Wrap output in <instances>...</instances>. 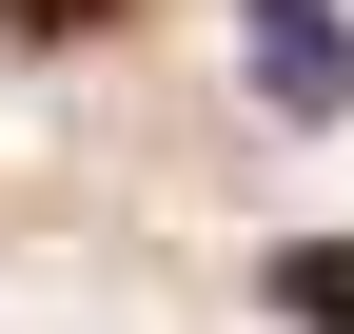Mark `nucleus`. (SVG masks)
Segmentation results:
<instances>
[{
	"label": "nucleus",
	"instance_id": "f03ea898",
	"mask_svg": "<svg viewBox=\"0 0 354 334\" xmlns=\"http://www.w3.org/2000/svg\"><path fill=\"white\" fill-rule=\"evenodd\" d=\"M276 315H295V334H354V256H335V236H295V256H276Z\"/></svg>",
	"mask_w": 354,
	"mask_h": 334
},
{
	"label": "nucleus",
	"instance_id": "7ed1b4c3",
	"mask_svg": "<svg viewBox=\"0 0 354 334\" xmlns=\"http://www.w3.org/2000/svg\"><path fill=\"white\" fill-rule=\"evenodd\" d=\"M118 0H0V39H99Z\"/></svg>",
	"mask_w": 354,
	"mask_h": 334
},
{
	"label": "nucleus",
	"instance_id": "f257e3e1",
	"mask_svg": "<svg viewBox=\"0 0 354 334\" xmlns=\"http://www.w3.org/2000/svg\"><path fill=\"white\" fill-rule=\"evenodd\" d=\"M256 79H276V118H335L354 99V39L315 20V0H256Z\"/></svg>",
	"mask_w": 354,
	"mask_h": 334
}]
</instances>
